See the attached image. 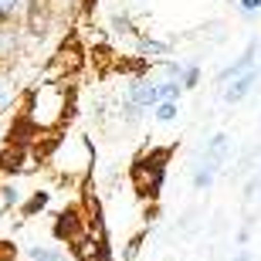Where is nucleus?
I'll return each mask as SVG.
<instances>
[{
	"label": "nucleus",
	"mask_w": 261,
	"mask_h": 261,
	"mask_svg": "<svg viewBox=\"0 0 261 261\" xmlns=\"http://www.w3.org/2000/svg\"><path fill=\"white\" fill-rule=\"evenodd\" d=\"M166 160L170 149H156V153H143L133 166V187L139 190V197H160L163 190V173H166Z\"/></svg>",
	"instance_id": "obj_1"
},
{
	"label": "nucleus",
	"mask_w": 261,
	"mask_h": 261,
	"mask_svg": "<svg viewBox=\"0 0 261 261\" xmlns=\"http://www.w3.org/2000/svg\"><path fill=\"white\" fill-rule=\"evenodd\" d=\"M88 231V217L82 207H65V211H58V217H55V224H51V234H55V241H65V244H75L82 234Z\"/></svg>",
	"instance_id": "obj_2"
},
{
	"label": "nucleus",
	"mask_w": 261,
	"mask_h": 261,
	"mask_svg": "<svg viewBox=\"0 0 261 261\" xmlns=\"http://www.w3.org/2000/svg\"><path fill=\"white\" fill-rule=\"evenodd\" d=\"M258 82H261V65H254V68H248L244 75H238L234 82H227V85H224L221 102H224V106H241L244 98L258 88Z\"/></svg>",
	"instance_id": "obj_3"
},
{
	"label": "nucleus",
	"mask_w": 261,
	"mask_h": 261,
	"mask_svg": "<svg viewBox=\"0 0 261 261\" xmlns=\"http://www.w3.org/2000/svg\"><path fill=\"white\" fill-rule=\"evenodd\" d=\"M126 98H129V102H136L139 109H156V102H160V82H153L146 71H139V75L129 78Z\"/></svg>",
	"instance_id": "obj_4"
},
{
	"label": "nucleus",
	"mask_w": 261,
	"mask_h": 261,
	"mask_svg": "<svg viewBox=\"0 0 261 261\" xmlns=\"http://www.w3.org/2000/svg\"><path fill=\"white\" fill-rule=\"evenodd\" d=\"M258 58H261V38H251L248 44H244V51H241V55H238V58L231 61V65H224L221 71H217V82H221V85L234 82L238 75H244L248 68H254V65H258Z\"/></svg>",
	"instance_id": "obj_5"
},
{
	"label": "nucleus",
	"mask_w": 261,
	"mask_h": 261,
	"mask_svg": "<svg viewBox=\"0 0 261 261\" xmlns=\"http://www.w3.org/2000/svg\"><path fill=\"white\" fill-rule=\"evenodd\" d=\"M227 153H231V136H227V133H214L211 139L203 143L200 160H203V163H211V166H217V170H224Z\"/></svg>",
	"instance_id": "obj_6"
},
{
	"label": "nucleus",
	"mask_w": 261,
	"mask_h": 261,
	"mask_svg": "<svg viewBox=\"0 0 261 261\" xmlns=\"http://www.w3.org/2000/svg\"><path fill=\"white\" fill-rule=\"evenodd\" d=\"M38 133H41V129L34 126V122H31L24 112H20V116L10 122V129H7V136H4V139H7L10 146H34V143L41 139Z\"/></svg>",
	"instance_id": "obj_7"
},
{
	"label": "nucleus",
	"mask_w": 261,
	"mask_h": 261,
	"mask_svg": "<svg viewBox=\"0 0 261 261\" xmlns=\"http://www.w3.org/2000/svg\"><path fill=\"white\" fill-rule=\"evenodd\" d=\"M139 55H143L146 61H163V58H173V48L166 44V41H156V38H146V34H139Z\"/></svg>",
	"instance_id": "obj_8"
},
{
	"label": "nucleus",
	"mask_w": 261,
	"mask_h": 261,
	"mask_svg": "<svg viewBox=\"0 0 261 261\" xmlns=\"http://www.w3.org/2000/svg\"><path fill=\"white\" fill-rule=\"evenodd\" d=\"M78 65H82V48H78L75 41L61 44V51L55 55V61H51V68H55V71H75Z\"/></svg>",
	"instance_id": "obj_9"
},
{
	"label": "nucleus",
	"mask_w": 261,
	"mask_h": 261,
	"mask_svg": "<svg viewBox=\"0 0 261 261\" xmlns=\"http://www.w3.org/2000/svg\"><path fill=\"white\" fill-rule=\"evenodd\" d=\"M217 176H221V170L217 166H211V163H197V170H194V190H200V194H207L214 184H217Z\"/></svg>",
	"instance_id": "obj_10"
},
{
	"label": "nucleus",
	"mask_w": 261,
	"mask_h": 261,
	"mask_svg": "<svg viewBox=\"0 0 261 261\" xmlns=\"http://www.w3.org/2000/svg\"><path fill=\"white\" fill-rule=\"evenodd\" d=\"M38 0H0V14L14 24V20H28V14H31V7H34Z\"/></svg>",
	"instance_id": "obj_11"
},
{
	"label": "nucleus",
	"mask_w": 261,
	"mask_h": 261,
	"mask_svg": "<svg viewBox=\"0 0 261 261\" xmlns=\"http://www.w3.org/2000/svg\"><path fill=\"white\" fill-rule=\"evenodd\" d=\"M17 44H20V34H17V28L14 24H4L0 28V61H7V58H14V51H17Z\"/></svg>",
	"instance_id": "obj_12"
},
{
	"label": "nucleus",
	"mask_w": 261,
	"mask_h": 261,
	"mask_svg": "<svg viewBox=\"0 0 261 261\" xmlns=\"http://www.w3.org/2000/svg\"><path fill=\"white\" fill-rule=\"evenodd\" d=\"M176 116H180V102L176 98H160L153 109V119L156 122H176Z\"/></svg>",
	"instance_id": "obj_13"
},
{
	"label": "nucleus",
	"mask_w": 261,
	"mask_h": 261,
	"mask_svg": "<svg viewBox=\"0 0 261 261\" xmlns=\"http://www.w3.org/2000/svg\"><path fill=\"white\" fill-rule=\"evenodd\" d=\"M51 200V190H34V194L28 197V203L20 207V217H34V214H41L44 207H48Z\"/></svg>",
	"instance_id": "obj_14"
},
{
	"label": "nucleus",
	"mask_w": 261,
	"mask_h": 261,
	"mask_svg": "<svg viewBox=\"0 0 261 261\" xmlns=\"http://www.w3.org/2000/svg\"><path fill=\"white\" fill-rule=\"evenodd\" d=\"M109 31H112V34H133V38H139V31L133 28V17H129L126 10H116V14L109 17Z\"/></svg>",
	"instance_id": "obj_15"
},
{
	"label": "nucleus",
	"mask_w": 261,
	"mask_h": 261,
	"mask_svg": "<svg viewBox=\"0 0 261 261\" xmlns=\"http://www.w3.org/2000/svg\"><path fill=\"white\" fill-rule=\"evenodd\" d=\"M28 254H31V261H65V251L61 248H48V244H34Z\"/></svg>",
	"instance_id": "obj_16"
},
{
	"label": "nucleus",
	"mask_w": 261,
	"mask_h": 261,
	"mask_svg": "<svg viewBox=\"0 0 261 261\" xmlns=\"http://www.w3.org/2000/svg\"><path fill=\"white\" fill-rule=\"evenodd\" d=\"M200 75H203V71H200V61H187V65H184V75H180V82H184L187 92H194V88L200 85Z\"/></svg>",
	"instance_id": "obj_17"
},
{
	"label": "nucleus",
	"mask_w": 261,
	"mask_h": 261,
	"mask_svg": "<svg viewBox=\"0 0 261 261\" xmlns=\"http://www.w3.org/2000/svg\"><path fill=\"white\" fill-rule=\"evenodd\" d=\"M184 82H180V78H163V82H160V98H176V102H180V98H184Z\"/></svg>",
	"instance_id": "obj_18"
},
{
	"label": "nucleus",
	"mask_w": 261,
	"mask_h": 261,
	"mask_svg": "<svg viewBox=\"0 0 261 261\" xmlns=\"http://www.w3.org/2000/svg\"><path fill=\"white\" fill-rule=\"evenodd\" d=\"M146 116V109H139L136 106V102H122V109H119V119H122V122H126V126H136V122H139V119Z\"/></svg>",
	"instance_id": "obj_19"
},
{
	"label": "nucleus",
	"mask_w": 261,
	"mask_h": 261,
	"mask_svg": "<svg viewBox=\"0 0 261 261\" xmlns=\"http://www.w3.org/2000/svg\"><path fill=\"white\" fill-rule=\"evenodd\" d=\"M234 7H238V14H241V20H254V17L261 14V0H238Z\"/></svg>",
	"instance_id": "obj_20"
},
{
	"label": "nucleus",
	"mask_w": 261,
	"mask_h": 261,
	"mask_svg": "<svg viewBox=\"0 0 261 261\" xmlns=\"http://www.w3.org/2000/svg\"><path fill=\"white\" fill-rule=\"evenodd\" d=\"M14 203H17V187L4 184V187H0V217H4V214H7Z\"/></svg>",
	"instance_id": "obj_21"
},
{
	"label": "nucleus",
	"mask_w": 261,
	"mask_h": 261,
	"mask_svg": "<svg viewBox=\"0 0 261 261\" xmlns=\"http://www.w3.org/2000/svg\"><path fill=\"white\" fill-rule=\"evenodd\" d=\"M139 244H143V238H133V241L126 244V254H122V258H126V261H136V254H139Z\"/></svg>",
	"instance_id": "obj_22"
},
{
	"label": "nucleus",
	"mask_w": 261,
	"mask_h": 261,
	"mask_svg": "<svg viewBox=\"0 0 261 261\" xmlns=\"http://www.w3.org/2000/svg\"><path fill=\"white\" fill-rule=\"evenodd\" d=\"M248 241H251V217H248V221L241 224V231H238V244H241V248H244V244H248Z\"/></svg>",
	"instance_id": "obj_23"
},
{
	"label": "nucleus",
	"mask_w": 261,
	"mask_h": 261,
	"mask_svg": "<svg viewBox=\"0 0 261 261\" xmlns=\"http://www.w3.org/2000/svg\"><path fill=\"white\" fill-rule=\"evenodd\" d=\"M231 261H251V251H248V248H241V251L234 254V258H231Z\"/></svg>",
	"instance_id": "obj_24"
},
{
	"label": "nucleus",
	"mask_w": 261,
	"mask_h": 261,
	"mask_svg": "<svg viewBox=\"0 0 261 261\" xmlns=\"http://www.w3.org/2000/svg\"><path fill=\"white\" fill-rule=\"evenodd\" d=\"M4 24H7V17H4V14H0V28H4Z\"/></svg>",
	"instance_id": "obj_25"
}]
</instances>
